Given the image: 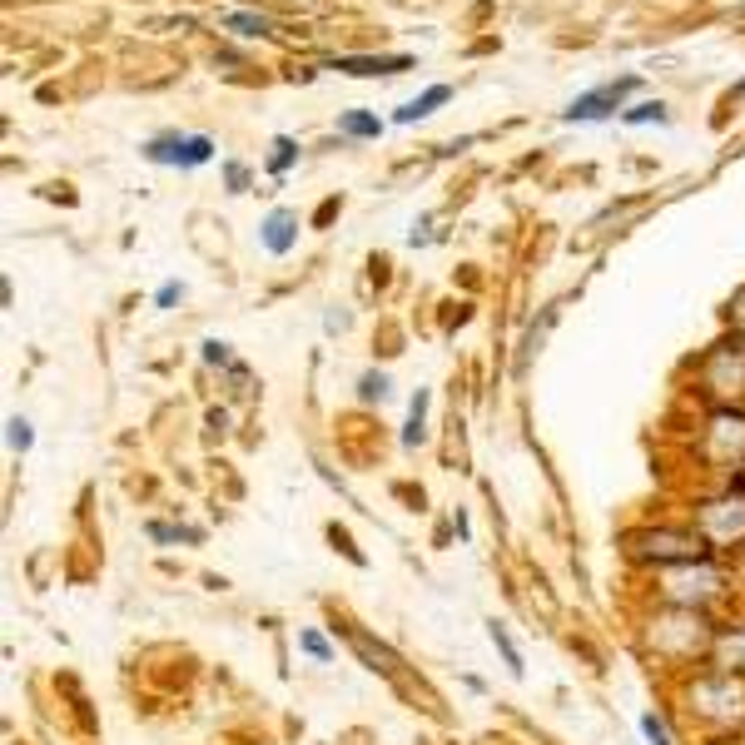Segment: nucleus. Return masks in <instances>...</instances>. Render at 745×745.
Returning <instances> with one entry per match:
<instances>
[{"instance_id":"6e6552de","label":"nucleus","mask_w":745,"mask_h":745,"mask_svg":"<svg viewBox=\"0 0 745 745\" xmlns=\"http://www.w3.org/2000/svg\"><path fill=\"white\" fill-rule=\"evenodd\" d=\"M701 378L716 398H731V393H745V348L741 338L736 343H721L706 363H701Z\"/></svg>"},{"instance_id":"393cba45","label":"nucleus","mask_w":745,"mask_h":745,"mask_svg":"<svg viewBox=\"0 0 745 745\" xmlns=\"http://www.w3.org/2000/svg\"><path fill=\"white\" fill-rule=\"evenodd\" d=\"M204 363H219V368H234V353H229V343H219V338H209V343H204Z\"/></svg>"},{"instance_id":"a878e982","label":"nucleus","mask_w":745,"mask_h":745,"mask_svg":"<svg viewBox=\"0 0 745 745\" xmlns=\"http://www.w3.org/2000/svg\"><path fill=\"white\" fill-rule=\"evenodd\" d=\"M224 174H229V189H234V194L249 189V169H244V164H224Z\"/></svg>"},{"instance_id":"39448f33","label":"nucleus","mask_w":745,"mask_h":745,"mask_svg":"<svg viewBox=\"0 0 745 745\" xmlns=\"http://www.w3.org/2000/svg\"><path fill=\"white\" fill-rule=\"evenodd\" d=\"M711 547H741L745 542V492H726L701 502V527H696Z\"/></svg>"},{"instance_id":"423d86ee","label":"nucleus","mask_w":745,"mask_h":745,"mask_svg":"<svg viewBox=\"0 0 745 745\" xmlns=\"http://www.w3.org/2000/svg\"><path fill=\"white\" fill-rule=\"evenodd\" d=\"M706 457L716 467H745V413L741 408H716L706 428Z\"/></svg>"},{"instance_id":"b1692460","label":"nucleus","mask_w":745,"mask_h":745,"mask_svg":"<svg viewBox=\"0 0 745 745\" xmlns=\"http://www.w3.org/2000/svg\"><path fill=\"white\" fill-rule=\"evenodd\" d=\"M294 154H298V145L289 140V135H279V140H274V159H269V169H274V174H284V169L294 164Z\"/></svg>"},{"instance_id":"5701e85b","label":"nucleus","mask_w":745,"mask_h":745,"mask_svg":"<svg viewBox=\"0 0 745 745\" xmlns=\"http://www.w3.org/2000/svg\"><path fill=\"white\" fill-rule=\"evenodd\" d=\"M651 120H656V125L666 120V105H661V100H646V105L626 110V125H651Z\"/></svg>"},{"instance_id":"cd10ccee","label":"nucleus","mask_w":745,"mask_h":745,"mask_svg":"<svg viewBox=\"0 0 745 745\" xmlns=\"http://www.w3.org/2000/svg\"><path fill=\"white\" fill-rule=\"evenodd\" d=\"M184 294V289H179V284H164V289H159V298H154V303H159V308H169V303H174V298Z\"/></svg>"},{"instance_id":"2eb2a0df","label":"nucleus","mask_w":745,"mask_h":745,"mask_svg":"<svg viewBox=\"0 0 745 745\" xmlns=\"http://www.w3.org/2000/svg\"><path fill=\"white\" fill-rule=\"evenodd\" d=\"M383 125H378V115H363V110H353V115H343L338 120V135H353V140H373Z\"/></svg>"},{"instance_id":"4468645a","label":"nucleus","mask_w":745,"mask_h":745,"mask_svg":"<svg viewBox=\"0 0 745 745\" xmlns=\"http://www.w3.org/2000/svg\"><path fill=\"white\" fill-rule=\"evenodd\" d=\"M487 641L502 651V661H507V671H512V676H522V671H527V666H522V651H517V641L507 636V626H502V621H487Z\"/></svg>"},{"instance_id":"20e7f679","label":"nucleus","mask_w":745,"mask_h":745,"mask_svg":"<svg viewBox=\"0 0 745 745\" xmlns=\"http://www.w3.org/2000/svg\"><path fill=\"white\" fill-rule=\"evenodd\" d=\"M726 587H731V572L716 567L711 557L661 572V596H666V606H701V611H706Z\"/></svg>"},{"instance_id":"c85d7f7f","label":"nucleus","mask_w":745,"mask_h":745,"mask_svg":"<svg viewBox=\"0 0 745 745\" xmlns=\"http://www.w3.org/2000/svg\"><path fill=\"white\" fill-rule=\"evenodd\" d=\"M736 572L745 577V542H741V557H736Z\"/></svg>"},{"instance_id":"4be33fe9","label":"nucleus","mask_w":745,"mask_h":745,"mask_svg":"<svg viewBox=\"0 0 745 745\" xmlns=\"http://www.w3.org/2000/svg\"><path fill=\"white\" fill-rule=\"evenodd\" d=\"M224 25H234L239 35H264V30H269V20H264V15H244V10L224 15Z\"/></svg>"},{"instance_id":"f3484780","label":"nucleus","mask_w":745,"mask_h":745,"mask_svg":"<svg viewBox=\"0 0 745 745\" xmlns=\"http://www.w3.org/2000/svg\"><path fill=\"white\" fill-rule=\"evenodd\" d=\"M388 373H363L358 378V403H388Z\"/></svg>"},{"instance_id":"9b49d317","label":"nucleus","mask_w":745,"mask_h":745,"mask_svg":"<svg viewBox=\"0 0 745 745\" xmlns=\"http://www.w3.org/2000/svg\"><path fill=\"white\" fill-rule=\"evenodd\" d=\"M711 661H716L721 671H736V676H745V621H741V626H726V631H716Z\"/></svg>"},{"instance_id":"7ed1b4c3","label":"nucleus","mask_w":745,"mask_h":745,"mask_svg":"<svg viewBox=\"0 0 745 745\" xmlns=\"http://www.w3.org/2000/svg\"><path fill=\"white\" fill-rule=\"evenodd\" d=\"M686 706L691 716H701L706 726H745V676L736 671H701L691 686H686Z\"/></svg>"},{"instance_id":"6ab92c4d","label":"nucleus","mask_w":745,"mask_h":745,"mask_svg":"<svg viewBox=\"0 0 745 745\" xmlns=\"http://www.w3.org/2000/svg\"><path fill=\"white\" fill-rule=\"evenodd\" d=\"M423 413H428V393L413 398V413H408V433H403V447H418L428 433H423Z\"/></svg>"},{"instance_id":"a211bd4d","label":"nucleus","mask_w":745,"mask_h":745,"mask_svg":"<svg viewBox=\"0 0 745 745\" xmlns=\"http://www.w3.org/2000/svg\"><path fill=\"white\" fill-rule=\"evenodd\" d=\"M298 646H303L313 661H323V666L333 661V646H328V636H323V631H313V626H303V631H298Z\"/></svg>"},{"instance_id":"ddd939ff","label":"nucleus","mask_w":745,"mask_h":745,"mask_svg":"<svg viewBox=\"0 0 745 745\" xmlns=\"http://www.w3.org/2000/svg\"><path fill=\"white\" fill-rule=\"evenodd\" d=\"M447 95H452L447 85H433L428 95H418V100H408V105H403V110H398L393 120H398V125H413V120H423V115H433V105H443Z\"/></svg>"},{"instance_id":"dca6fc26","label":"nucleus","mask_w":745,"mask_h":745,"mask_svg":"<svg viewBox=\"0 0 745 745\" xmlns=\"http://www.w3.org/2000/svg\"><path fill=\"white\" fill-rule=\"evenodd\" d=\"M145 532L154 542H164V547H174V542H199V537H204L199 527H169V522H149Z\"/></svg>"},{"instance_id":"1a4fd4ad","label":"nucleus","mask_w":745,"mask_h":745,"mask_svg":"<svg viewBox=\"0 0 745 745\" xmlns=\"http://www.w3.org/2000/svg\"><path fill=\"white\" fill-rule=\"evenodd\" d=\"M631 90H636V75L606 80V85H596V90H587V95H577V100L562 110V120H572V125H577V120H606V115H611V110H616Z\"/></svg>"},{"instance_id":"f257e3e1","label":"nucleus","mask_w":745,"mask_h":745,"mask_svg":"<svg viewBox=\"0 0 745 745\" xmlns=\"http://www.w3.org/2000/svg\"><path fill=\"white\" fill-rule=\"evenodd\" d=\"M646 646L661 661H696V656H711L716 626L701 606H666L646 621Z\"/></svg>"},{"instance_id":"0eeeda50","label":"nucleus","mask_w":745,"mask_h":745,"mask_svg":"<svg viewBox=\"0 0 745 745\" xmlns=\"http://www.w3.org/2000/svg\"><path fill=\"white\" fill-rule=\"evenodd\" d=\"M149 164H179V169H194V164H209L214 159V140L209 135H154L145 145Z\"/></svg>"},{"instance_id":"f03ea898","label":"nucleus","mask_w":745,"mask_h":745,"mask_svg":"<svg viewBox=\"0 0 745 745\" xmlns=\"http://www.w3.org/2000/svg\"><path fill=\"white\" fill-rule=\"evenodd\" d=\"M621 547H626L631 562H651L656 572L711 557V542L701 532H686V527H641V532H626Z\"/></svg>"},{"instance_id":"9d476101","label":"nucleus","mask_w":745,"mask_h":745,"mask_svg":"<svg viewBox=\"0 0 745 745\" xmlns=\"http://www.w3.org/2000/svg\"><path fill=\"white\" fill-rule=\"evenodd\" d=\"M408 55H333L328 70H348V75H398L408 70Z\"/></svg>"},{"instance_id":"bb28decb","label":"nucleus","mask_w":745,"mask_h":745,"mask_svg":"<svg viewBox=\"0 0 745 745\" xmlns=\"http://www.w3.org/2000/svg\"><path fill=\"white\" fill-rule=\"evenodd\" d=\"M731 323H736V338H745V289L731 298Z\"/></svg>"},{"instance_id":"aec40b11","label":"nucleus","mask_w":745,"mask_h":745,"mask_svg":"<svg viewBox=\"0 0 745 745\" xmlns=\"http://www.w3.org/2000/svg\"><path fill=\"white\" fill-rule=\"evenodd\" d=\"M641 736H646L651 745H676V741H671L666 716H656V711H641Z\"/></svg>"},{"instance_id":"412c9836","label":"nucleus","mask_w":745,"mask_h":745,"mask_svg":"<svg viewBox=\"0 0 745 745\" xmlns=\"http://www.w3.org/2000/svg\"><path fill=\"white\" fill-rule=\"evenodd\" d=\"M5 428H10V433H5V443H10V452H30V443H35V433H30V423H25V418H10Z\"/></svg>"},{"instance_id":"f8f14e48","label":"nucleus","mask_w":745,"mask_h":745,"mask_svg":"<svg viewBox=\"0 0 745 745\" xmlns=\"http://www.w3.org/2000/svg\"><path fill=\"white\" fill-rule=\"evenodd\" d=\"M294 239H298V214L294 209H274V214L264 219V249L284 259V254L294 249Z\"/></svg>"}]
</instances>
